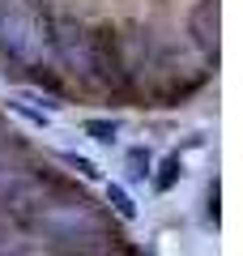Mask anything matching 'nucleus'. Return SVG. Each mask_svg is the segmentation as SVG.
Instances as JSON below:
<instances>
[{"mask_svg": "<svg viewBox=\"0 0 243 256\" xmlns=\"http://www.w3.org/2000/svg\"><path fill=\"white\" fill-rule=\"evenodd\" d=\"M162 171H166V175H158V180H154V188H158V192H166L175 180H180V171H184V166H180V154H171V158H166V162H162Z\"/></svg>", "mask_w": 243, "mask_h": 256, "instance_id": "nucleus-1", "label": "nucleus"}, {"mask_svg": "<svg viewBox=\"0 0 243 256\" xmlns=\"http://www.w3.org/2000/svg\"><path fill=\"white\" fill-rule=\"evenodd\" d=\"M107 201L116 205V210L124 214V218H136V205H132V196H128L124 188H116V184H111V188H107Z\"/></svg>", "mask_w": 243, "mask_h": 256, "instance_id": "nucleus-2", "label": "nucleus"}, {"mask_svg": "<svg viewBox=\"0 0 243 256\" xmlns=\"http://www.w3.org/2000/svg\"><path fill=\"white\" fill-rule=\"evenodd\" d=\"M86 132H94V141H116V124H107V120H90Z\"/></svg>", "mask_w": 243, "mask_h": 256, "instance_id": "nucleus-3", "label": "nucleus"}]
</instances>
